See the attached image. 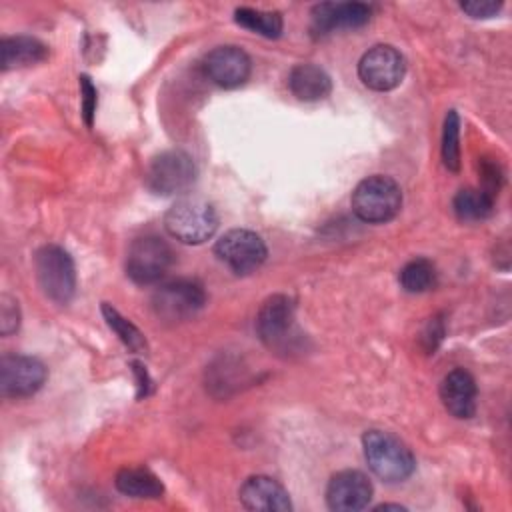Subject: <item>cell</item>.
<instances>
[{
	"label": "cell",
	"mask_w": 512,
	"mask_h": 512,
	"mask_svg": "<svg viewBox=\"0 0 512 512\" xmlns=\"http://www.w3.org/2000/svg\"><path fill=\"white\" fill-rule=\"evenodd\" d=\"M362 448L368 468L384 482H402L414 468L416 460L410 448L390 432L368 430L362 436Z\"/></svg>",
	"instance_id": "1"
},
{
	"label": "cell",
	"mask_w": 512,
	"mask_h": 512,
	"mask_svg": "<svg viewBox=\"0 0 512 512\" xmlns=\"http://www.w3.org/2000/svg\"><path fill=\"white\" fill-rule=\"evenodd\" d=\"M164 228L182 244H202L214 236L218 216L208 200L186 196L168 208Z\"/></svg>",
	"instance_id": "2"
},
{
	"label": "cell",
	"mask_w": 512,
	"mask_h": 512,
	"mask_svg": "<svg viewBox=\"0 0 512 512\" xmlns=\"http://www.w3.org/2000/svg\"><path fill=\"white\" fill-rule=\"evenodd\" d=\"M354 214L368 224L390 222L402 208V190L390 176L374 174L358 182L350 198Z\"/></svg>",
	"instance_id": "3"
},
{
	"label": "cell",
	"mask_w": 512,
	"mask_h": 512,
	"mask_svg": "<svg viewBox=\"0 0 512 512\" xmlns=\"http://www.w3.org/2000/svg\"><path fill=\"white\" fill-rule=\"evenodd\" d=\"M36 278L46 298L68 304L76 292V268L72 256L56 244H46L34 258Z\"/></svg>",
	"instance_id": "4"
},
{
	"label": "cell",
	"mask_w": 512,
	"mask_h": 512,
	"mask_svg": "<svg viewBox=\"0 0 512 512\" xmlns=\"http://www.w3.org/2000/svg\"><path fill=\"white\" fill-rule=\"evenodd\" d=\"M256 332L260 340L276 350L290 352L300 340L294 318V302L286 294H274L264 300L256 316Z\"/></svg>",
	"instance_id": "5"
},
{
	"label": "cell",
	"mask_w": 512,
	"mask_h": 512,
	"mask_svg": "<svg viewBox=\"0 0 512 512\" xmlns=\"http://www.w3.org/2000/svg\"><path fill=\"white\" fill-rule=\"evenodd\" d=\"M196 180V164L182 150H166L154 156L146 170V184L154 194L172 196L188 190Z\"/></svg>",
	"instance_id": "6"
},
{
	"label": "cell",
	"mask_w": 512,
	"mask_h": 512,
	"mask_svg": "<svg viewBox=\"0 0 512 512\" xmlns=\"http://www.w3.org/2000/svg\"><path fill=\"white\" fill-rule=\"evenodd\" d=\"M206 304V290L198 280L178 278L162 284L152 296L158 318L168 322L188 320Z\"/></svg>",
	"instance_id": "7"
},
{
	"label": "cell",
	"mask_w": 512,
	"mask_h": 512,
	"mask_svg": "<svg viewBox=\"0 0 512 512\" xmlns=\"http://www.w3.org/2000/svg\"><path fill=\"white\" fill-rule=\"evenodd\" d=\"M172 260L174 254L166 240L158 236H142L128 248L126 274L136 284H154L170 270Z\"/></svg>",
	"instance_id": "8"
},
{
	"label": "cell",
	"mask_w": 512,
	"mask_h": 512,
	"mask_svg": "<svg viewBox=\"0 0 512 512\" xmlns=\"http://www.w3.org/2000/svg\"><path fill=\"white\" fill-rule=\"evenodd\" d=\"M406 74V60L390 44L372 46L358 62V76L364 86L376 92L394 90Z\"/></svg>",
	"instance_id": "9"
},
{
	"label": "cell",
	"mask_w": 512,
	"mask_h": 512,
	"mask_svg": "<svg viewBox=\"0 0 512 512\" xmlns=\"http://www.w3.org/2000/svg\"><path fill=\"white\" fill-rule=\"evenodd\" d=\"M214 252L236 274H250L260 268L268 256L264 240L252 230H228L218 238Z\"/></svg>",
	"instance_id": "10"
},
{
	"label": "cell",
	"mask_w": 512,
	"mask_h": 512,
	"mask_svg": "<svg viewBox=\"0 0 512 512\" xmlns=\"http://www.w3.org/2000/svg\"><path fill=\"white\" fill-rule=\"evenodd\" d=\"M46 366L24 354H6L0 360V392L4 398H26L46 382Z\"/></svg>",
	"instance_id": "11"
},
{
	"label": "cell",
	"mask_w": 512,
	"mask_h": 512,
	"mask_svg": "<svg viewBox=\"0 0 512 512\" xmlns=\"http://www.w3.org/2000/svg\"><path fill=\"white\" fill-rule=\"evenodd\" d=\"M204 74L220 88L242 86L252 70L248 54L238 46H216L204 56Z\"/></svg>",
	"instance_id": "12"
},
{
	"label": "cell",
	"mask_w": 512,
	"mask_h": 512,
	"mask_svg": "<svg viewBox=\"0 0 512 512\" xmlns=\"http://www.w3.org/2000/svg\"><path fill=\"white\" fill-rule=\"evenodd\" d=\"M372 500V482L360 470L336 472L326 488V502L336 512H358Z\"/></svg>",
	"instance_id": "13"
},
{
	"label": "cell",
	"mask_w": 512,
	"mask_h": 512,
	"mask_svg": "<svg viewBox=\"0 0 512 512\" xmlns=\"http://www.w3.org/2000/svg\"><path fill=\"white\" fill-rule=\"evenodd\" d=\"M372 6L364 2H322L312 8V34L326 36L340 28H360L368 24Z\"/></svg>",
	"instance_id": "14"
},
{
	"label": "cell",
	"mask_w": 512,
	"mask_h": 512,
	"mask_svg": "<svg viewBox=\"0 0 512 512\" xmlns=\"http://www.w3.org/2000/svg\"><path fill=\"white\" fill-rule=\"evenodd\" d=\"M240 502L248 510L262 512H290L292 502L286 488L270 476H250L240 486Z\"/></svg>",
	"instance_id": "15"
},
{
	"label": "cell",
	"mask_w": 512,
	"mask_h": 512,
	"mask_svg": "<svg viewBox=\"0 0 512 512\" xmlns=\"http://www.w3.org/2000/svg\"><path fill=\"white\" fill-rule=\"evenodd\" d=\"M440 400L454 418H472L476 412V382L470 372L456 368L440 382Z\"/></svg>",
	"instance_id": "16"
},
{
	"label": "cell",
	"mask_w": 512,
	"mask_h": 512,
	"mask_svg": "<svg viewBox=\"0 0 512 512\" xmlns=\"http://www.w3.org/2000/svg\"><path fill=\"white\" fill-rule=\"evenodd\" d=\"M48 58V46L34 36H8L0 40L2 70L26 68Z\"/></svg>",
	"instance_id": "17"
},
{
	"label": "cell",
	"mask_w": 512,
	"mask_h": 512,
	"mask_svg": "<svg viewBox=\"0 0 512 512\" xmlns=\"http://www.w3.org/2000/svg\"><path fill=\"white\" fill-rule=\"evenodd\" d=\"M288 86L298 100L316 102L330 94L332 80L326 74V70H322L316 64H296L290 70Z\"/></svg>",
	"instance_id": "18"
},
{
	"label": "cell",
	"mask_w": 512,
	"mask_h": 512,
	"mask_svg": "<svg viewBox=\"0 0 512 512\" xmlns=\"http://www.w3.org/2000/svg\"><path fill=\"white\" fill-rule=\"evenodd\" d=\"M114 482L122 494L132 498H160L164 494L160 478L148 468H122Z\"/></svg>",
	"instance_id": "19"
},
{
	"label": "cell",
	"mask_w": 512,
	"mask_h": 512,
	"mask_svg": "<svg viewBox=\"0 0 512 512\" xmlns=\"http://www.w3.org/2000/svg\"><path fill=\"white\" fill-rule=\"evenodd\" d=\"M494 202L490 194L480 188H462L452 202L454 214L462 222H478L488 218L494 212Z\"/></svg>",
	"instance_id": "20"
},
{
	"label": "cell",
	"mask_w": 512,
	"mask_h": 512,
	"mask_svg": "<svg viewBox=\"0 0 512 512\" xmlns=\"http://www.w3.org/2000/svg\"><path fill=\"white\" fill-rule=\"evenodd\" d=\"M234 22L264 38H278L284 26L280 12H266V10H254V8H236Z\"/></svg>",
	"instance_id": "21"
},
{
	"label": "cell",
	"mask_w": 512,
	"mask_h": 512,
	"mask_svg": "<svg viewBox=\"0 0 512 512\" xmlns=\"http://www.w3.org/2000/svg\"><path fill=\"white\" fill-rule=\"evenodd\" d=\"M436 266L428 258H414L400 270V284L410 294H420L436 286Z\"/></svg>",
	"instance_id": "22"
},
{
	"label": "cell",
	"mask_w": 512,
	"mask_h": 512,
	"mask_svg": "<svg viewBox=\"0 0 512 512\" xmlns=\"http://www.w3.org/2000/svg\"><path fill=\"white\" fill-rule=\"evenodd\" d=\"M102 314L106 318V324L114 330V334L122 340V344L128 350H132V352H146L148 344H146L144 334L130 320H126L114 306L104 302L102 304Z\"/></svg>",
	"instance_id": "23"
},
{
	"label": "cell",
	"mask_w": 512,
	"mask_h": 512,
	"mask_svg": "<svg viewBox=\"0 0 512 512\" xmlns=\"http://www.w3.org/2000/svg\"><path fill=\"white\" fill-rule=\"evenodd\" d=\"M442 162L452 172L460 170V118L456 110H450L444 118Z\"/></svg>",
	"instance_id": "24"
},
{
	"label": "cell",
	"mask_w": 512,
	"mask_h": 512,
	"mask_svg": "<svg viewBox=\"0 0 512 512\" xmlns=\"http://www.w3.org/2000/svg\"><path fill=\"white\" fill-rule=\"evenodd\" d=\"M478 170H480V180H482L480 190H484L486 194L496 198L498 190L502 188V182H504V172H502L500 164L490 158H482L478 164Z\"/></svg>",
	"instance_id": "25"
},
{
	"label": "cell",
	"mask_w": 512,
	"mask_h": 512,
	"mask_svg": "<svg viewBox=\"0 0 512 512\" xmlns=\"http://www.w3.org/2000/svg\"><path fill=\"white\" fill-rule=\"evenodd\" d=\"M18 326H20L18 302L12 296L2 294L0 296V332H2V336L12 334L14 330H18Z\"/></svg>",
	"instance_id": "26"
},
{
	"label": "cell",
	"mask_w": 512,
	"mask_h": 512,
	"mask_svg": "<svg viewBox=\"0 0 512 512\" xmlns=\"http://www.w3.org/2000/svg\"><path fill=\"white\" fill-rule=\"evenodd\" d=\"M444 332H446V326H444V318L442 316H432L428 320V324L424 326L422 334H420V344L424 348L426 354H434V350L438 348V344L442 342L444 338Z\"/></svg>",
	"instance_id": "27"
},
{
	"label": "cell",
	"mask_w": 512,
	"mask_h": 512,
	"mask_svg": "<svg viewBox=\"0 0 512 512\" xmlns=\"http://www.w3.org/2000/svg\"><path fill=\"white\" fill-rule=\"evenodd\" d=\"M80 96H82V116L86 126H92L96 112V88L88 76H80Z\"/></svg>",
	"instance_id": "28"
},
{
	"label": "cell",
	"mask_w": 512,
	"mask_h": 512,
	"mask_svg": "<svg viewBox=\"0 0 512 512\" xmlns=\"http://www.w3.org/2000/svg\"><path fill=\"white\" fill-rule=\"evenodd\" d=\"M460 8L472 16V18H492L494 14L500 12L502 2H494V0H474V2H462Z\"/></svg>",
	"instance_id": "29"
},
{
	"label": "cell",
	"mask_w": 512,
	"mask_h": 512,
	"mask_svg": "<svg viewBox=\"0 0 512 512\" xmlns=\"http://www.w3.org/2000/svg\"><path fill=\"white\" fill-rule=\"evenodd\" d=\"M132 368H134V374H136V380H138V398L146 396L150 390V380H148V374L144 370V366L140 362H132Z\"/></svg>",
	"instance_id": "30"
},
{
	"label": "cell",
	"mask_w": 512,
	"mask_h": 512,
	"mask_svg": "<svg viewBox=\"0 0 512 512\" xmlns=\"http://www.w3.org/2000/svg\"><path fill=\"white\" fill-rule=\"evenodd\" d=\"M404 510V506H400V504H380V506H376V510Z\"/></svg>",
	"instance_id": "31"
}]
</instances>
